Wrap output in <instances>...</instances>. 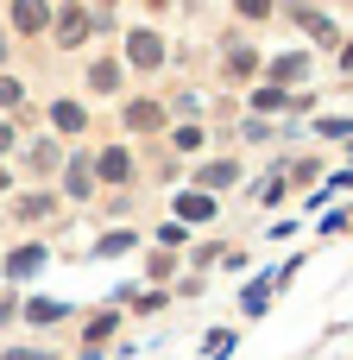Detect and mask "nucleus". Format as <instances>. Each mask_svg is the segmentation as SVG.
<instances>
[{"label": "nucleus", "mask_w": 353, "mask_h": 360, "mask_svg": "<svg viewBox=\"0 0 353 360\" xmlns=\"http://www.w3.org/2000/svg\"><path fill=\"white\" fill-rule=\"evenodd\" d=\"M44 259H51V253H44V247H19V253H13V259H6V272H13V278H32V272H38V266H44Z\"/></svg>", "instance_id": "7"}, {"label": "nucleus", "mask_w": 353, "mask_h": 360, "mask_svg": "<svg viewBox=\"0 0 353 360\" xmlns=\"http://www.w3.org/2000/svg\"><path fill=\"white\" fill-rule=\"evenodd\" d=\"M265 297H272V278H259V285H246V297H240V304H246V310L259 316V310H265Z\"/></svg>", "instance_id": "17"}, {"label": "nucleus", "mask_w": 353, "mask_h": 360, "mask_svg": "<svg viewBox=\"0 0 353 360\" xmlns=\"http://www.w3.org/2000/svg\"><path fill=\"white\" fill-rule=\"evenodd\" d=\"M0 108H19V82L13 76H0Z\"/></svg>", "instance_id": "21"}, {"label": "nucleus", "mask_w": 353, "mask_h": 360, "mask_svg": "<svg viewBox=\"0 0 353 360\" xmlns=\"http://www.w3.org/2000/svg\"><path fill=\"white\" fill-rule=\"evenodd\" d=\"M95 6H101V0H95Z\"/></svg>", "instance_id": "27"}, {"label": "nucleus", "mask_w": 353, "mask_h": 360, "mask_svg": "<svg viewBox=\"0 0 353 360\" xmlns=\"http://www.w3.org/2000/svg\"><path fill=\"white\" fill-rule=\"evenodd\" d=\"M25 316H32V323H57V316H63V304H57V297H32V304H25Z\"/></svg>", "instance_id": "13"}, {"label": "nucleus", "mask_w": 353, "mask_h": 360, "mask_svg": "<svg viewBox=\"0 0 353 360\" xmlns=\"http://www.w3.org/2000/svg\"><path fill=\"white\" fill-rule=\"evenodd\" d=\"M291 13H297V25H303V32H309V38H316V44H335V19H328V13H309V6H303V0H297V6H291Z\"/></svg>", "instance_id": "5"}, {"label": "nucleus", "mask_w": 353, "mask_h": 360, "mask_svg": "<svg viewBox=\"0 0 353 360\" xmlns=\"http://www.w3.org/2000/svg\"><path fill=\"white\" fill-rule=\"evenodd\" d=\"M253 108H265V114H278V108H291V95H284V82H272V89H253Z\"/></svg>", "instance_id": "9"}, {"label": "nucleus", "mask_w": 353, "mask_h": 360, "mask_svg": "<svg viewBox=\"0 0 353 360\" xmlns=\"http://www.w3.org/2000/svg\"><path fill=\"white\" fill-rule=\"evenodd\" d=\"M95 177H107V184H126V177H133V152H126V146H107V152L95 158Z\"/></svg>", "instance_id": "3"}, {"label": "nucleus", "mask_w": 353, "mask_h": 360, "mask_svg": "<svg viewBox=\"0 0 353 360\" xmlns=\"http://www.w3.org/2000/svg\"><path fill=\"white\" fill-rule=\"evenodd\" d=\"M0 190H6V171H0Z\"/></svg>", "instance_id": "25"}, {"label": "nucleus", "mask_w": 353, "mask_h": 360, "mask_svg": "<svg viewBox=\"0 0 353 360\" xmlns=\"http://www.w3.org/2000/svg\"><path fill=\"white\" fill-rule=\"evenodd\" d=\"M234 177H240V165H234V158H221V165H208V171H202V190H221V184H234Z\"/></svg>", "instance_id": "10"}, {"label": "nucleus", "mask_w": 353, "mask_h": 360, "mask_svg": "<svg viewBox=\"0 0 353 360\" xmlns=\"http://www.w3.org/2000/svg\"><path fill=\"white\" fill-rule=\"evenodd\" d=\"M177 215H183V221H215V196H208V190H183V196H177Z\"/></svg>", "instance_id": "6"}, {"label": "nucleus", "mask_w": 353, "mask_h": 360, "mask_svg": "<svg viewBox=\"0 0 353 360\" xmlns=\"http://www.w3.org/2000/svg\"><path fill=\"white\" fill-rule=\"evenodd\" d=\"M57 158H63V152H57V146H51V139H38V146H32V171H51V165H57Z\"/></svg>", "instance_id": "15"}, {"label": "nucleus", "mask_w": 353, "mask_h": 360, "mask_svg": "<svg viewBox=\"0 0 353 360\" xmlns=\"http://www.w3.org/2000/svg\"><path fill=\"white\" fill-rule=\"evenodd\" d=\"M126 57H133L139 70H158V63H164V44H158V32H133V38H126Z\"/></svg>", "instance_id": "2"}, {"label": "nucleus", "mask_w": 353, "mask_h": 360, "mask_svg": "<svg viewBox=\"0 0 353 360\" xmlns=\"http://www.w3.org/2000/svg\"><path fill=\"white\" fill-rule=\"evenodd\" d=\"M6 146H13V133H6V127H0V152H6Z\"/></svg>", "instance_id": "23"}, {"label": "nucleus", "mask_w": 353, "mask_h": 360, "mask_svg": "<svg viewBox=\"0 0 353 360\" xmlns=\"http://www.w3.org/2000/svg\"><path fill=\"white\" fill-rule=\"evenodd\" d=\"M44 215H51V196H25L19 202V221H44Z\"/></svg>", "instance_id": "16"}, {"label": "nucleus", "mask_w": 353, "mask_h": 360, "mask_svg": "<svg viewBox=\"0 0 353 360\" xmlns=\"http://www.w3.org/2000/svg\"><path fill=\"white\" fill-rule=\"evenodd\" d=\"M0 57H6V38H0Z\"/></svg>", "instance_id": "26"}, {"label": "nucleus", "mask_w": 353, "mask_h": 360, "mask_svg": "<svg viewBox=\"0 0 353 360\" xmlns=\"http://www.w3.org/2000/svg\"><path fill=\"white\" fill-rule=\"evenodd\" d=\"M158 120H164V114H158L152 101H126V127H133V133H152Z\"/></svg>", "instance_id": "8"}, {"label": "nucleus", "mask_w": 353, "mask_h": 360, "mask_svg": "<svg viewBox=\"0 0 353 360\" xmlns=\"http://www.w3.org/2000/svg\"><path fill=\"white\" fill-rule=\"evenodd\" d=\"M347 70H353V44H347Z\"/></svg>", "instance_id": "24"}, {"label": "nucleus", "mask_w": 353, "mask_h": 360, "mask_svg": "<svg viewBox=\"0 0 353 360\" xmlns=\"http://www.w3.org/2000/svg\"><path fill=\"white\" fill-rule=\"evenodd\" d=\"M6 360H38V354H32V348H13V354H6Z\"/></svg>", "instance_id": "22"}, {"label": "nucleus", "mask_w": 353, "mask_h": 360, "mask_svg": "<svg viewBox=\"0 0 353 360\" xmlns=\"http://www.w3.org/2000/svg\"><path fill=\"white\" fill-rule=\"evenodd\" d=\"M88 184H95V165L76 158V165H69V196H88Z\"/></svg>", "instance_id": "12"}, {"label": "nucleus", "mask_w": 353, "mask_h": 360, "mask_svg": "<svg viewBox=\"0 0 353 360\" xmlns=\"http://www.w3.org/2000/svg\"><path fill=\"white\" fill-rule=\"evenodd\" d=\"M253 63H259V57H253V51H227V76H246V70H253Z\"/></svg>", "instance_id": "18"}, {"label": "nucleus", "mask_w": 353, "mask_h": 360, "mask_svg": "<svg viewBox=\"0 0 353 360\" xmlns=\"http://www.w3.org/2000/svg\"><path fill=\"white\" fill-rule=\"evenodd\" d=\"M13 25L19 32H44L51 25V0H13Z\"/></svg>", "instance_id": "4"}, {"label": "nucleus", "mask_w": 353, "mask_h": 360, "mask_svg": "<svg viewBox=\"0 0 353 360\" xmlns=\"http://www.w3.org/2000/svg\"><path fill=\"white\" fill-rule=\"evenodd\" d=\"M88 82H95V89H114V82H120V70H114V63H95V70H88Z\"/></svg>", "instance_id": "19"}, {"label": "nucleus", "mask_w": 353, "mask_h": 360, "mask_svg": "<svg viewBox=\"0 0 353 360\" xmlns=\"http://www.w3.org/2000/svg\"><path fill=\"white\" fill-rule=\"evenodd\" d=\"M82 120H88V114H82L76 101H57V127H63V133H82Z\"/></svg>", "instance_id": "14"}, {"label": "nucleus", "mask_w": 353, "mask_h": 360, "mask_svg": "<svg viewBox=\"0 0 353 360\" xmlns=\"http://www.w3.org/2000/svg\"><path fill=\"white\" fill-rule=\"evenodd\" d=\"M95 32V13H82V6H63L57 13V44H82Z\"/></svg>", "instance_id": "1"}, {"label": "nucleus", "mask_w": 353, "mask_h": 360, "mask_svg": "<svg viewBox=\"0 0 353 360\" xmlns=\"http://www.w3.org/2000/svg\"><path fill=\"white\" fill-rule=\"evenodd\" d=\"M234 13H246V19H265V13H272V0H234Z\"/></svg>", "instance_id": "20"}, {"label": "nucleus", "mask_w": 353, "mask_h": 360, "mask_svg": "<svg viewBox=\"0 0 353 360\" xmlns=\"http://www.w3.org/2000/svg\"><path fill=\"white\" fill-rule=\"evenodd\" d=\"M272 76H278V82H297V76H309V57H278Z\"/></svg>", "instance_id": "11"}]
</instances>
